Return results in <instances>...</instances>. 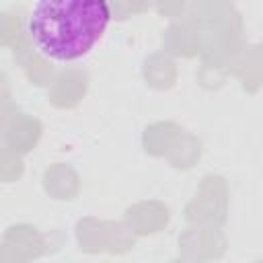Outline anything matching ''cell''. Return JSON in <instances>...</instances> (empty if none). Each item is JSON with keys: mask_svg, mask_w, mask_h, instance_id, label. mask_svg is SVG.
<instances>
[{"mask_svg": "<svg viewBox=\"0 0 263 263\" xmlns=\"http://www.w3.org/2000/svg\"><path fill=\"white\" fill-rule=\"evenodd\" d=\"M109 23V0H35L27 33L37 53L68 64L84 58L101 41Z\"/></svg>", "mask_w": 263, "mask_h": 263, "instance_id": "obj_1", "label": "cell"}]
</instances>
